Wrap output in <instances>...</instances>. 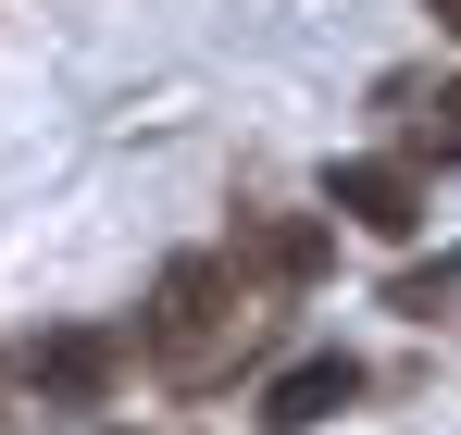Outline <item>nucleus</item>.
<instances>
[{
	"instance_id": "f257e3e1",
	"label": "nucleus",
	"mask_w": 461,
	"mask_h": 435,
	"mask_svg": "<svg viewBox=\"0 0 461 435\" xmlns=\"http://www.w3.org/2000/svg\"><path fill=\"white\" fill-rule=\"evenodd\" d=\"M262 336V298H249V274H237L225 249H187V262H162L150 311H138V349H150L162 386H212V373L237 361Z\"/></svg>"
},
{
	"instance_id": "f03ea898",
	"label": "nucleus",
	"mask_w": 461,
	"mask_h": 435,
	"mask_svg": "<svg viewBox=\"0 0 461 435\" xmlns=\"http://www.w3.org/2000/svg\"><path fill=\"white\" fill-rule=\"evenodd\" d=\"M324 212H349L362 236H411L424 224V174L411 162H337L324 174Z\"/></svg>"
},
{
	"instance_id": "7ed1b4c3",
	"label": "nucleus",
	"mask_w": 461,
	"mask_h": 435,
	"mask_svg": "<svg viewBox=\"0 0 461 435\" xmlns=\"http://www.w3.org/2000/svg\"><path fill=\"white\" fill-rule=\"evenodd\" d=\"M25 373H38V398L100 411V398H113V373H125V349H113L100 324H63V336H38V349H25Z\"/></svg>"
},
{
	"instance_id": "20e7f679",
	"label": "nucleus",
	"mask_w": 461,
	"mask_h": 435,
	"mask_svg": "<svg viewBox=\"0 0 461 435\" xmlns=\"http://www.w3.org/2000/svg\"><path fill=\"white\" fill-rule=\"evenodd\" d=\"M349 398H362V373H349V361H300V373H275L262 423H275V435H312V423H337Z\"/></svg>"
},
{
	"instance_id": "39448f33",
	"label": "nucleus",
	"mask_w": 461,
	"mask_h": 435,
	"mask_svg": "<svg viewBox=\"0 0 461 435\" xmlns=\"http://www.w3.org/2000/svg\"><path fill=\"white\" fill-rule=\"evenodd\" d=\"M237 249H249L262 274H287V287H300L312 262H324V224H287V212H275V224H237Z\"/></svg>"
},
{
	"instance_id": "423d86ee",
	"label": "nucleus",
	"mask_w": 461,
	"mask_h": 435,
	"mask_svg": "<svg viewBox=\"0 0 461 435\" xmlns=\"http://www.w3.org/2000/svg\"><path fill=\"white\" fill-rule=\"evenodd\" d=\"M437 25H449V38H461V0H437Z\"/></svg>"
},
{
	"instance_id": "0eeeda50",
	"label": "nucleus",
	"mask_w": 461,
	"mask_h": 435,
	"mask_svg": "<svg viewBox=\"0 0 461 435\" xmlns=\"http://www.w3.org/2000/svg\"><path fill=\"white\" fill-rule=\"evenodd\" d=\"M449 112H461V100H449ZM449 138H461V125H449Z\"/></svg>"
}]
</instances>
